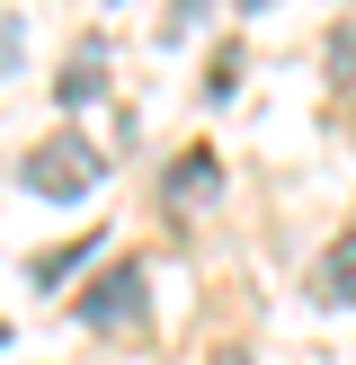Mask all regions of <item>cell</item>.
Masks as SVG:
<instances>
[{
  "mask_svg": "<svg viewBox=\"0 0 356 365\" xmlns=\"http://www.w3.org/2000/svg\"><path fill=\"white\" fill-rule=\"evenodd\" d=\"M98 178H107V152L80 134V125H53V134L36 143L27 160H18V187H27V196H45V205H80Z\"/></svg>",
  "mask_w": 356,
  "mask_h": 365,
  "instance_id": "obj_1",
  "label": "cell"
},
{
  "mask_svg": "<svg viewBox=\"0 0 356 365\" xmlns=\"http://www.w3.org/2000/svg\"><path fill=\"white\" fill-rule=\"evenodd\" d=\"M312 303H320V312H347V303H356V232H338V241L320 250V267H312Z\"/></svg>",
  "mask_w": 356,
  "mask_h": 365,
  "instance_id": "obj_3",
  "label": "cell"
},
{
  "mask_svg": "<svg viewBox=\"0 0 356 365\" xmlns=\"http://www.w3.org/2000/svg\"><path fill=\"white\" fill-rule=\"evenodd\" d=\"M330 81H338V89H356V0L338 9V27H330Z\"/></svg>",
  "mask_w": 356,
  "mask_h": 365,
  "instance_id": "obj_6",
  "label": "cell"
},
{
  "mask_svg": "<svg viewBox=\"0 0 356 365\" xmlns=\"http://www.w3.org/2000/svg\"><path fill=\"white\" fill-rule=\"evenodd\" d=\"M98 89H107V45H98V36H80V45H71V63L53 71V98H63V107H89Z\"/></svg>",
  "mask_w": 356,
  "mask_h": 365,
  "instance_id": "obj_4",
  "label": "cell"
},
{
  "mask_svg": "<svg viewBox=\"0 0 356 365\" xmlns=\"http://www.w3.org/2000/svg\"><path fill=\"white\" fill-rule=\"evenodd\" d=\"M214 187H223V170H214V152H187V160H178V170H169V214L178 205H214Z\"/></svg>",
  "mask_w": 356,
  "mask_h": 365,
  "instance_id": "obj_5",
  "label": "cell"
},
{
  "mask_svg": "<svg viewBox=\"0 0 356 365\" xmlns=\"http://www.w3.org/2000/svg\"><path fill=\"white\" fill-rule=\"evenodd\" d=\"M241 9H267V0H241Z\"/></svg>",
  "mask_w": 356,
  "mask_h": 365,
  "instance_id": "obj_9",
  "label": "cell"
},
{
  "mask_svg": "<svg viewBox=\"0 0 356 365\" xmlns=\"http://www.w3.org/2000/svg\"><path fill=\"white\" fill-rule=\"evenodd\" d=\"M142 312H152V303H142V267L134 259H116V267H98V285H89L80 294V321L89 330H142Z\"/></svg>",
  "mask_w": 356,
  "mask_h": 365,
  "instance_id": "obj_2",
  "label": "cell"
},
{
  "mask_svg": "<svg viewBox=\"0 0 356 365\" xmlns=\"http://www.w3.org/2000/svg\"><path fill=\"white\" fill-rule=\"evenodd\" d=\"M80 259H89V241H71V250H45V259H27V285H53V277H71Z\"/></svg>",
  "mask_w": 356,
  "mask_h": 365,
  "instance_id": "obj_7",
  "label": "cell"
},
{
  "mask_svg": "<svg viewBox=\"0 0 356 365\" xmlns=\"http://www.w3.org/2000/svg\"><path fill=\"white\" fill-rule=\"evenodd\" d=\"M214 9V0H169V18H160V36H169V45H178V36H196V18H205Z\"/></svg>",
  "mask_w": 356,
  "mask_h": 365,
  "instance_id": "obj_8",
  "label": "cell"
}]
</instances>
